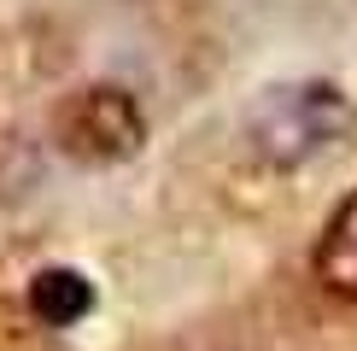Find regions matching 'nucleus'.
Here are the masks:
<instances>
[{"instance_id": "nucleus-2", "label": "nucleus", "mask_w": 357, "mask_h": 351, "mask_svg": "<svg viewBox=\"0 0 357 351\" xmlns=\"http://www.w3.org/2000/svg\"><path fill=\"white\" fill-rule=\"evenodd\" d=\"M53 135L77 164H123V158L141 153L146 117L135 106V94L100 82V88H77V94L53 111Z\"/></svg>"}, {"instance_id": "nucleus-3", "label": "nucleus", "mask_w": 357, "mask_h": 351, "mask_svg": "<svg viewBox=\"0 0 357 351\" xmlns=\"http://www.w3.org/2000/svg\"><path fill=\"white\" fill-rule=\"evenodd\" d=\"M317 281L334 292V299L357 304V194L340 199V211L328 217V228H322L317 240Z\"/></svg>"}, {"instance_id": "nucleus-4", "label": "nucleus", "mask_w": 357, "mask_h": 351, "mask_svg": "<svg viewBox=\"0 0 357 351\" xmlns=\"http://www.w3.org/2000/svg\"><path fill=\"white\" fill-rule=\"evenodd\" d=\"M29 311L36 322H47V328H77V322L94 311V281H88L82 270H41L36 281H29Z\"/></svg>"}, {"instance_id": "nucleus-1", "label": "nucleus", "mask_w": 357, "mask_h": 351, "mask_svg": "<svg viewBox=\"0 0 357 351\" xmlns=\"http://www.w3.org/2000/svg\"><path fill=\"white\" fill-rule=\"evenodd\" d=\"M346 129H351V100L334 82L264 88V100L246 117V135L270 164H305L322 146H334Z\"/></svg>"}]
</instances>
